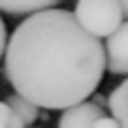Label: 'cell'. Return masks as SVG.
Returning a JSON list of instances; mask_svg holds the SVG:
<instances>
[{
  "mask_svg": "<svg viewBox=\"0 0 128 128\" xmlns=\"http://www.w3.org/2000/svg\"><path fill=\"white\" fill-rule=\"evenodd\" d=\"M106 70L112 74H128V20H124L117 32L106 38L104 45Z\"/></svg>",
  "mask_w": 128,
  "mask_h": 128,
  "instance_id": "obj_3",
  "label": "cell"
},
{
  "mask_svg": "<svg viewBox=\"0 0 128 128\" xmlns=\"http://www.w3.org/2000/svg\"><path fill=\"white\" fill-rule=\"evenodd\" d=\"M76 22L94 38H108L124 22V11L117 0H76Z\"/></svg>",
  "mask_w": 128,
  "mask_h": 128,
  "instance_id": "obj_2",
  "label": "cell"
},
{
  "mask_svg": "<svg viewBox=\"0 0 128 128\" xmlns=\"http://www.w3.org/2000/svg\"><path fill=\"white\" fill-rule=\"evenodd\" d=\"M58 2L61 0H0V11L14 16H29L43 9H52Z\"/></svg>",
  "mask_w": 128,
  "mask_h": 128,
  "instance_id": "obj_6",
  "label": "cell"
},
{
  "mask_svg": "<svg viewBox=\"0 0 128 128\" xmlns=\"http://www.w3.org/2000/svg\"><path fill=\"white\" fill-rule=\"evenodd\" d=\"M9 115H11V108H9L4 101H0V128H7V124H9Z\"/></svg>",
  "mask_w": 128,
  "mask_h": 128,
  "instance_id": "obj_9",
  "label": "cell"
},
{
  "mask_svg": "<svg viewBox=\"0 0 128 128\" xmlns=\"http://www.w3.org/2000/svg\"><path fill=\"white\" fill-rule=\"evenodd\" d=\"M106 108L112 112V119L119 124V128H128V79L108 94Z\"/></svg>",
  "mask_w": 128,
  "mask_h": 128,
  "instance_id": "obj_5",
  "label": "cell"
},
{
  "mask_svg": "<svg viewBox=\"0 0 128 128\" xmlns=\"http://www.w3.org/2000/svg\"><path fill=\"white\" fill-rule=\"evenodd\" d=\"M106 72L104 45L65 9L29 14L7 38L4 76L36 108L65 110L94 94Z\"/></svg>",
  "mask_w": 128,
  "mask_h": 128,
  "instance_id": "obj_1",
  "label": "cell"
},
{
  "mask_svg": "<svg viewBox=\"0 0 128 128\" xmlns=\"http://www.w3.org/2000/svg\"><path fill=\"white\" fill-rule=\"evenodd\" d=\"M106 115V108H99L92 101H81L76 106H70L61 112L58 128H94L97 119Z\"/></svg>",
  "mask_w": 128,
  "mask_h": 128,
  "instance_id": "obj_4",
  "label": "cell"
},
{
  "mask_svg": "<svg viewBox=\"0 0 128 128\" xmlns=\"http://www.w3.org/2000/svg\"><path fill=\"white\" fill-rule=\"evenodd\" d=\"M122 4V11H124V18H128V0H117Z\"/></svg>",
  "mask_w": 128,
  "mask_h": 128,
  "instance_id": "obj_13",
  "label": "cell"
},
{
  "mask_svg": "<svg viewBox=\"0 0 128 128\" xmlns=\"http://www.w3.org/2000/svg\"><path fill=\"white\" fill-rule=\"evenodd\" d=\"M92 104H97L99 108H106V99H104L101 94H94V97H92Z\"/></svg>",
  "mask_w": 128,
  "mask_h": 128,
  "instance_id": "obj_12",
  "label": "cell"
},
{
  "mask_svg": "<svg viewBox=\"0 0 128 128\" xmlns=\"http://www.w3.org/2000/svg\"><path fill=\"white\" fill-rule=\"evenodd\" d=\"M7 25H4V20H2V16H0V58H2V54H4V47H7Z\"/></svg>",
  "mask_w": 128,
  "mask_h": 128,
  "instance_id": "obj_10",
  "label": "cell"
},
{
  "mask_svg": "<svg viewBox=\"0 0 128 128\" xmlns=\"http://www.w3.org/2000/svg\"><path fill=\"white\" fill-rule=\"evenodd\" d=\"M7 128H27L25 124H22V119L11 110V115H9V124H7Z\"/></svg>",
  "mask_w": 128,
  "mask_h": 128,
  "instance_id": "obj_11",
  "label": "cell"
},
{
  "mask_svg": "<svg viewBox=\"0 0 128 128\" xmlns=\"http://www.w3.org/2000/svg\"><path fill=\"white\" fill-rule=\"evenodd\" d=\"M4 104H7L20 119H22L25 126H34V124L38 122V117H40V110H38L32 101L22 99L20 94H9V97L4 99Z\"/></svg>",
  "mask_w": 128,
  "mask_h": 128,
  "instance_id": "obj_7",
  "label": "cell"
},
{
  "mask_svg": "<svg viewBox=\"0 0 128 128\" xmlns=\"http://www.w3.org/2000/svg\"><path fill=\"white\" fill-rule=\"evenodd\" d=\"M94 128H119V124L112 119V117H108V115H104V117H99L97 119V124Z\"/></svg>",
  "mask_w": 128,
  "mask_h": 128,
  "instance_id": "obj_8",
  "label": "cell"
}]
</instances>
